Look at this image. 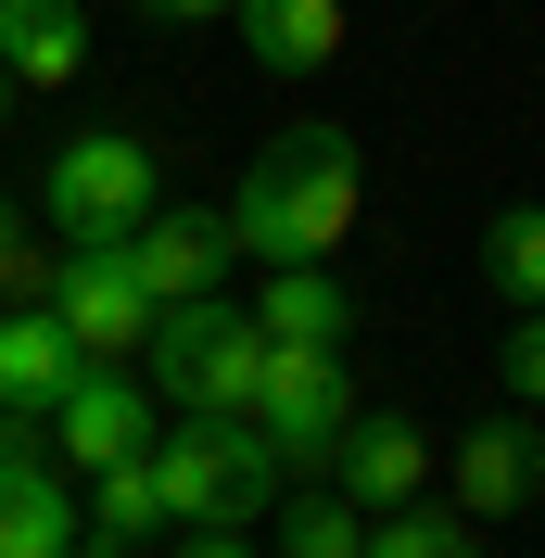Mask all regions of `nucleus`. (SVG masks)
I'll return each mask as SVG.
<instances>
[{
    "mask_svg": "<svg viewBox=\"0 0 545 558\" xmlns=\"http://www.w3.org/2000/svg\"><path fill=\"white\" fill-rule=\"evenodd\" d=\"M140 13H166V26H216L229 0H140Z\"/></svg>",
    "mask_w": 545,
    "mask_h": 558,
    "instance_id": "obj_23",
    "label": "nucleus"
},
{
    "mask_svg": "<svg viewBox=\"0 0 545 558\" xmlns=\"http://www.w3.org/2000/svg\"><path fill=\"white\" fill-rule=\"evenodd\" d=\"M89 508L76 533H102V546H140V533H166V495H153V457H102V470H76Z\"/></svg>",
    "mask_w": 545,
    "mask_h": 558,
    "instance_id": "obj_18",
    "label": "nucleus"
},
{
    "mask_svg": "<svg viewBox=\"0 0 545 558\" xmlns=\"http://www.w3.org/2000/svg\"><path fill=\"white\" fill-rule=\"evenodd\" d=\"M0 76L13 89H76L89 76V0H0Z\"/></svg>",
    "mask_w": 545,
    "mask_h": 558,
    "instance_id": "obj_10",
    "label": "nucleus"
},
{
    "mask_svg": "<svg viewBox=\"0 0 545 558\" xmlns=\"http://www.w3.org/2000/svg\"><path fill=\"white\" fill-rule=\"evenodd\" d=\"M229 13H254V0H229Z\"/></svg>",
    "mask_w": 545,
    "mask_h": 558,
    "instance_id": "obj_27",
    "label": "nucleus"
},
{
    "mask_svg": "<svg viewBox=\"0 0 545 558\" xmlns=\"http://www.w3.org/2000/svg\"><path fill=\"white\" fill-rule=\"evenodd\" d=\"M254 330H267L279 355H342L355 305H342V279H330V267H267V292H254Z\"/></svg>",
    "mask_w": 545,
    "mask_h": 558,
    "instance_id": "obj_14",
    "label": "nucleus"
},
{
    "mask_svg": "<svg viewBox=\"0 0 545 558\" xmlns=\"http://www.w3.org/2000/svg\"><path fill=\"white\" fill-rule=\"evenodd\" d=\"M254 445L279 457V483H305L342 457V418H355V381H342V355H279L267 343V381H254Z\"/></svg>",
    "mask_w": 545,
    "mask_h": 558,
    "instance_id": "obj_5",
    "label": "nucleus"
},
{
    "mask_svg": "<svg viewBox=\"0 0 545 558\" xmlns=\"http://www.w3.org/2000/svg\"><path fill=\"white\" fill-rule=\"evenodd\" d=\"M153 204H166V178H153V153H140L128 128H76L64 153L38 166V216H51L64 242H128Z\"/></svg>",
    "mask_w": 545,
    "mask_h": 558,
    "instance_id": "obj_4",
    "label": "nucleus"
},
{
    "mask_svg": "<svg viewBox=\"0 0 545 558\" xmlns=\"http://www.w3.org/2000/svg\"><path fill=\"white\" fill-rule=\"evenodd\" d=\"M267 521H279V546H292V558H355L368 508H355L342 483H317V470H305V483H279V495H267Z\"/></svg>",
    "mask_w": 545,
    "mask_h": 558,
    "instance_id": "obj_16",
    "label": "nucleus"
},
{
    "mask_svg": "<svg viewBox=\"0 0 545 558\" xmlns=\"http://www.w3.org/2000/svg\"><path fill=\"white\" fill-rule=\"evenodd\" d=\"M153 445V381H128L114 355H89L64 393H51V470H102V457H140Z\"/></svg>",
    "mask_w": 545,
    "mask_h": 558,
    "instance_id": "obj_7",
    "label": "nucleus"
},
{
    "mask_svg": "<svg viewBox=\"0 0 545 558\" xmlns=\"http://www.w3.org/2000/svg\"><path fill=\"white\" fill-rule=\"evenodd\" d=\"M470 267H482V292H495L508 317H520V305H545V204H508L495 229H482Z\"/></svg>",
    "mask_w": 545,
    "mask_h": 558,
    "instance_id": "obj_19",
    "label": "nucleus"
},
{
    "mask_svg": "<svg viewBox=\"0 0 545 558\" xmlns=\"http://www.w3.org/2000/svg\"><path fill=\"white\" fill-rule=\"evenodd\" d=\"M38 305L64 317V343H76V355H140V330H153V292H140L128 242H64Z\"/></svg>",
    "mask_w": 545,
    "mask_h": 558,
    "instance_id": "obj_6",
    "label": "nucleus"
},
{
    "mask_svg": "<svg viewBox=\"0 0 545 558\" xmlns=\"http://www.w3.org/2000/svg\"><path fill=\"white\" fill-rule=\"evenodd\" d=\"M241 51L267 76H317L342 51V0H254V13H241Z\"/></svg>",
    "mask_w": 545,
    "mask_h": 558,
    "instance_id": "obj_15",
    "label": "nucleus"
},
{
    "mask_svg": "<svg viewBox=\"0 0 545 558\" xmlns=\"http://www.w3.org/2000/svg\"><path fill=\"white\" fill-rule=\"evenodd\" d=\"M0 102H13V76H0Z\"/></svg>",
    "mask_w": 545,
    "mask_h": 558,
    "instance_id": "obj_26",
    "label": "nucleus"
},
{
    "mask_svg": "<svg viewBox=\"0 0 545 558\" xmlns=\"http://www.w3.org/2000/svg\"><path fill=\"white\" fill-rule=\"evenodd\" d=\"M13 445H26V418H13V407H0V457H13Z\"/></svg>",
    "mask_w": 545,
    "mask_h": 558,
    "instance_id": "obj_24",
    "label": "nucleus"
},
{
    "mask_svg": "<svg viewBox=\"0 0 545 558\" xmlns=\"http://www.w3.org/2000/svg\"><path fill=\"white\" fill-rule=\"evenodd\" d=\"M178 558H267V546H254L241 521H191V533H178Z\"/></svg>",
    "mask_w": 545,
    "mask_h": 558,
    "instance_id": "obj_22",
    "label": "nucleus"
},
{
    "mask_svg": "<svg viewBox=\"0 0 545 558\" xmlns=\"http://www.w3.org/2000/svg\"><path fill=\"white\" fill-rule=\"evenodd\" d=\"M64 546H76V483L38 445H13L0 457V558H64Z\"/></svg>",
    "mask_w": 545,
    "mask_h": 558,
    "instance_id": "obj_12",
    "label": "nucleus"
},
{
    "mask_svg": "<svg viewBox=\"0 0 545 558\" xmlns=\"http://www.w3.org/2000/svg\"><path fill=\"white\" fill-rule=\"evenodd\" d=\"M153 495H166V533L191 521H267V495H279V457L254 445V418H191V432H153Z\"/></svg>",
    "mask_w": 545,
    "mask_h": 558,
    "instance_id": "obj_3",
    "label": "nucleus"
},
{
    "mask_svg": "<svg viewBox=\"0 0 545 558\" xmlns=\"http://www.w3.org/2000/svg\"><path fill=\"white\" fill-rule=\"evenodd\" d=\"M140 355H153V393H166L178 418H241L254 381H267V330H254V305H229V292L153 305Z\"/></svg>",
    "mask_w": 545,
    "mask_h": 558,
    "instance_id": "obj_2",
    "label": "nucleus"
},
{
    "mask_svg": "<svg viewBox=\"0 0 545 558\" xmlns=\"http://www.w3.org/2000/svg\"><path fill=\"white\" fill-rule=\"evenodd\" d=\"M495 343H508V393H520V407H545V305H520Z\"/></svg>",
    "mask_w": 545,
    "mask_h": 558,
    "instance_id": "obj_20",
    "label": "nucleus"
},
{
    "mask_svg": "<svg viewBox=\"0 0 545 558\" xmlns=\"http://www.w3.org/2000/svg\"><path fill=\"white\" fill-rule=\"evenodd\" d=\"M76 368H89V355L64 343L51 305H0V407H13V418H51V393H64Z\"/></svg>",
    "mask_w": 545,
    "mask_h": 558,
    "instance_id": "obj_13",
    "label": "nucleus"
},
{
    "mask_svg": "<svg viewBox=\"0 0 545 558\" xmlns=\"http://www.w3.org/2000/svg\"><path fill=\"white\" fill-rule=\"evenodd\" d=\"M64 558H114V546H64Z\"/></svg>",
    "mask_w": 545,
    "mask_h": 558,
    "instance_id": "obj_25",
    "label": "nucleus"
},
{
    "mask_svg": "<svg viewBox=\"0 0 545 558\" xmlns=\"http://www.w3.org/2000/svg\"><path fill=\"white\" fill-rule=\"evenodd\" d=\"M38 292H51V254L13 242V216H0V305H38Z\"/></svg>",
    "mask_w": 545,
    "mask_h": 558,
    "instance_id": "obj_21",
    "label": "nucleus"
},
{
    "mask_svg": "<svg viewBox=\"0 0 545 558\" xmlns=\"http://www.w3.org/2000/svg\"><path fill=\"white\" fill-rule=\"evenodd\" d=\"M533 495H545V432L533 418H482L470 445H457V508H470V521H508Z\"/></svg>",
    "mask_w": 545,
    "mask_h": 558,
    "instance_id": "obj_11",
    "label": "nucleus"
},
{
    "mask_svg": "<svg viewBox=\"0 0 545 558\" xmlns=\"http://www.w3.org/2000/svg\"><path fill=\"white\" fill-rule=\"evenodd\" d=\"M330 483L355 495V508H407V495H432V432L419 418H342V457H330Z\"/></svg>",
    "mask_w": 545,
    "mask_h": 558,
    "instance_id": "obj_9",
    "label": "nucleus"
},
{
    "mask_svg": "<svg viewBox=\"0 0 545 558\" xmlns=\"http://www.w3.org/2000/svg\"><path fill=\"white\" fill-rule=\"evenodd\" d=\"M355 204H368V153H355V128H279L267 153L241 166V191L216 216H229V254L330 267L342 229H355Z\"/></svg>",
    "mask_w": 545,
    "mask_h": 558,
    "instance_id": "obj_1",
    "label": "nucleus"
},
{
    "mask_svg": "<svg viewBox=\"0 0 545 558\" xmlns=\"http://www.w3.org/2000/svg\"><path fill=\"white\" fill-rule=\"evenodd\" d=\"M128 267L153 305H191V292H229V216L216 204H153L128 229Z\"/></svg>",
    "mask_w": 545,
    "mask_h": 558,
    "instance_id": "obj_8",
    "label": "nucleus"
},
{
    "mask_svg": "<svg viewBox=\"0 0 545 558\" xmlns=\"http://www.w3.org/2000/svg\"><path fill=\"white\" fill-rule=\"evenodd\" d=\"M355 558H482V521H470V508H432V495H407V508H368Z\"/></svg>",
    "mask_w": 545,
    "mask_h": 558,
    "instance_id": "obj_17",
    "label": "nucleus"
}]
</instances>
